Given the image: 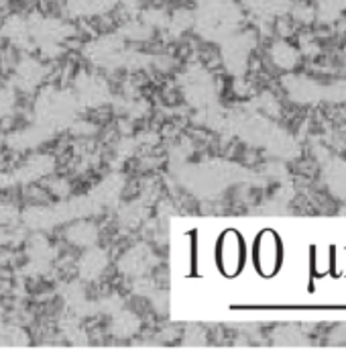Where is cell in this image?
<instances>
[{"instance_id": "cell-1", "label": "cell", "mask_w": 346, "mask_h": 353, "mask_svg": "<svg viewBox=\"0 0 346 353\" xmlns=\"http://www.w3.org/2000/svg\"><path fill=\"white\" fill-rule=\"evenodd\" d=\"M216 257H218V268L226 276H235L237 272H241L245 253H243V241L235 231H226V235L220 239Z\"/></svg>"}]
</instances>
